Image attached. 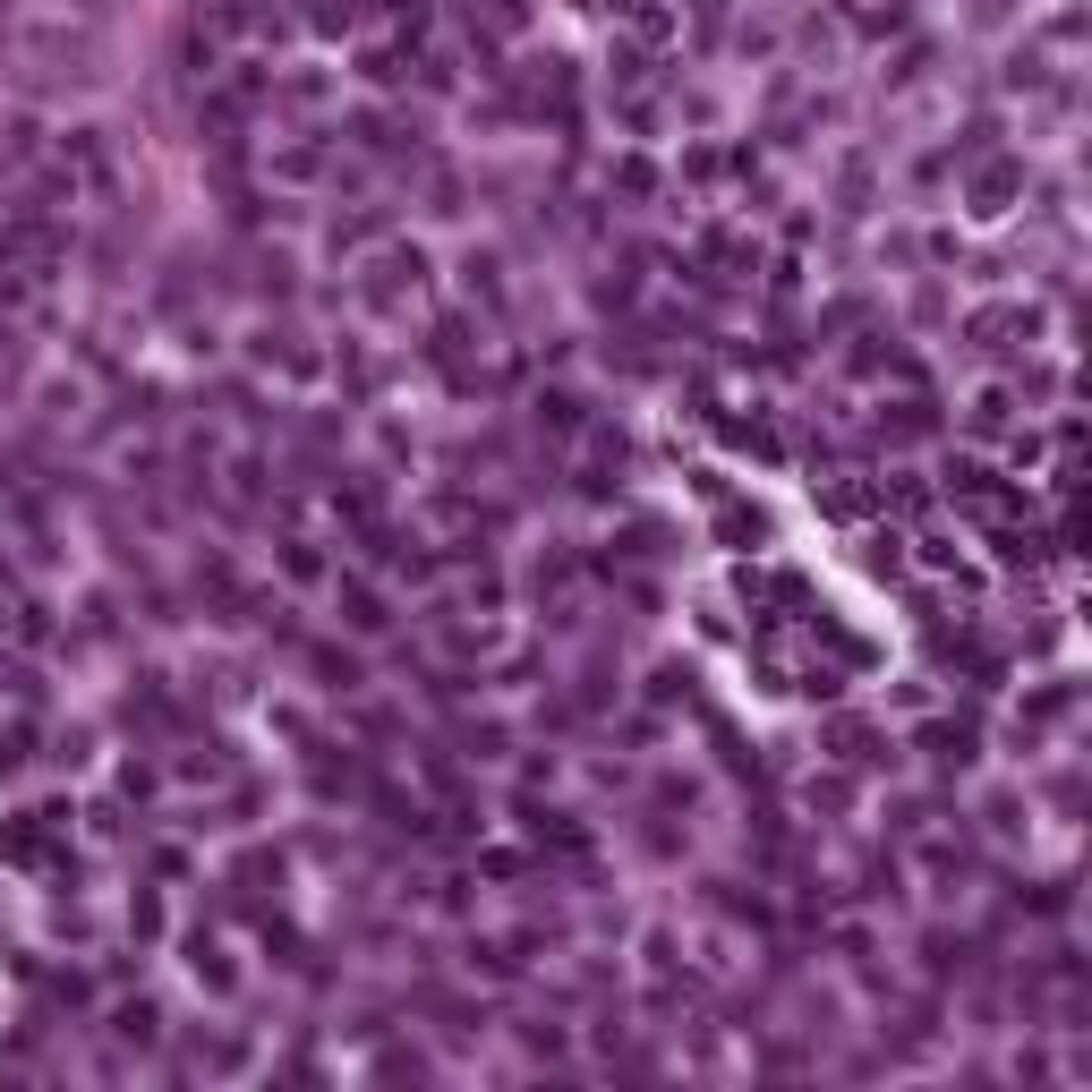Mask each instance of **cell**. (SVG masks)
<instances>
[{"label": "cell", "instance_id": "1", "mask_svg": "<svg viewBox=\"0 0 1092 1092\" xmlns=\"http://www.w3.org/2000/svg\"><path fill=\"white\" fill-rule=\"evenodd\" d=\"M973 197H982V214H1007V197H1015V171H1007V163H999V171H982V188H973Z\"/></svg>", "mask_w": 1092, "mask_h": 1092}, {"label": "cell", "instance_id": "2", "mask_svg": "<svg viewBox=\"0 0 1092 1092\" xmlns=\"http://www.w3.org/2000/svg\"><path fill=\"white\" fill-rule=\"evenodd\" d=\"M120 1033L128 1042H154V1007H120Z\"/></svg>", "mask_w": 1092, "mask_h": 1092}, {"label": "cell", "instance_id": "3", "mask_svg": "<svg viewBox=\"0 0 1092 1092\" xmlns=\"http://www.w3.org/2000/svg\"><path fill=\"white\" fill-rule=\"evenodd\" d=\"M350 623H359V631H384V606H376L367 590H350Z\"/></svg>", "mask_w": 1092, "mask_h": 1092}]
</instances>
